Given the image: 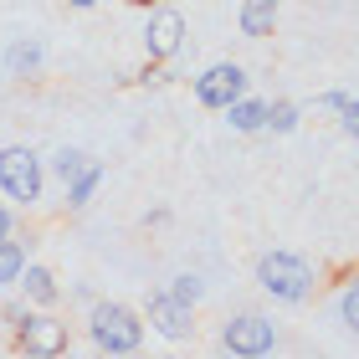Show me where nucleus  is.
I'll return each mask as SVG.
<instances>
[{
    "label": "nucleus",
    "instance_id": "obj_14",
    "mask_svg": "<svg viewBox=\"0 0 359 359\" xmlns=\"http://www.w3.org/2000/svg\"><path fill=\"white\" fill-rule=\"evenodd\" d=\"M52 170H57L62 185H67V180H77V175L88 170V154H77V149H57V154H52Z\"/></svg>",
    "mask_w": 359,
    "mask_h": 359
},
{
    "label": "nucleus",
    "instance_id": "obj_23",
    "mask_svg": "<svg viewBox=\"0 0 359 359\" xmlns=\"http://www.w3.org/2000/svg\"><path fill=\"white\" fill-rule=\"evenodd\" d=\"M144 6H165V0H144Z\"/></svg>",
    "mask_w": 359,
    "mask_h": 359
},
{
    "label": "nucleus",
    "instance_id": "obj_13",
    "mask_svg": "<svg viewBox=\"0 0 359 359\" xmlns=\"http://www.w3.org/2000/svg\"><path fill=\"white\" fill-rule=\"evenodd\" d=\"M21 267H26V252L15 247V241L0 236V283H15V277H21Z\"/></svg>",
    "mask_w": 359,
    "mask_h": 359
},
{
    "label": "nucleus",
    "instance_id": "obj_4",
    "mask_svg": "<svg viewBox=\"0 0 359 359\" xmlns=\"http://www.w3.org/2000/svg\"><path fill=\"white\" fill-rule=\"evenodd\" d=\"M241 93H247V72H241L236 62H216V67H205L195 77V97H201L205 108H231Z\"/></svg>",
    "mask_w": 359,
    "mask_h": 359
},
{
    "label": "nucleus",
    "instance_id": "obj_22",
    "mask_svg": "<svg viewBox=\"0 0 359 359\" xmlns=\"http://www.w3.org/2000/svg\"><path fill=\"white\" fill-rule=\"evenodd\" d=\"M72 6H77V11H88V6H97V0H72Z\"/></svg>",
    "mask_w": 359,
    "mask_h": 359
},
{
    "label": "nucleus",
    "instance_id": "obj_2",
    "mask_svg": "<svg viewBox=\"0 0 359 359\" xmlns=\"http://www.w3.org/2000/svg\"><path fill=\"white\" fill-rule=\"evenodd\" d=\"M257 283L283 303H303L308 287H313V267H308L303 257H292V252H267L262 262H257Z\"/></svg>",
    "mask_w": 359,
    "mask_h": 359
},
{
    "label": "nucleus",
    "instance_id": "obj_17",
    "mask_svg": "<svg viewBox=\"0 0 359 359\" xmlns=\"http://www.w3.org/2000/svg\"><path fill=\"white\" fill-rule=\"evenodd\" d=\"M339 318L359 334V287H344V292H339Z\"/></svg>",
    "mask_w": 359,
    "mask_h": 359
},
{
    "label": "nucleus",
    "instance_id": "obj_19",
    "mask_svg": "<svg viewBox=\"0 0 359 359\" xmlns=\"http://www.w3.org/2000/svg\"><path fill=\"white\" fill-rule=\"evenodd\" d=\"M344 134L359 139V97H349V103H344Z\"/></svg>",
    "mask_w": 359,
    "mask_h": 359
},
{
    "label": "nucleus",
    "instance_id": "obj_16",
    "mask_svg": "<svg viewBox=\"0 0 359 359\" xmlns=\"http://www.w3.org/2000/svg\"><path fill=\"white\" fill-rule=\"evenodd\" d=\"M262 128H272V134H292V128H298V108H292V103H267V123Z\"/></svg>",
    "mask_w": 359,
    "mask_h": 359
},
{
    "label": "nucleus",
    "instance_id": "obj_3",
    "mask_svg": "<svg viewBox=\"0 0 359 359\" xmlns=\"http://www.w3.org/2000/svg\"><path fill=\"white\" fill-rule=\"evenodd\" d=\"M0 190L11 195V201H21V205H31V201H41V159L31 154V149H0Z\"/></svg>",
    "mask_w": 359,
    "mask_h": 359
},
{
    "label": "nucleus",
    "instance_id": "obj_11",
    "mask_svg": "<svg viewBox=\"0 0 359 359\" xmlns=\"http://www.w3.org/2000/svg\"><path fill=\"white\" fill-rule=\"evenodd\" d=\"M21 272H26V283H21V287H26V298H31V303H41V308H52V303H57V277L46 272V267H36V262L21 267Z\"/></svg>",
    "mask_w": 359,
    "mask_h": 359
},
{
    "label": "nucleus",
    "instance_id": "obj_18",
    "mask_svg": "<svg viewBox=\"0 0 359 359\" xmlns=\"http://www.w3.org/2000/svg\"><path fill=\"white\" fill-rule=\"evenodd\" d=\"M170 292H175V298H185V303H195V298H201V277H175Z\"/></svg>",
    "mask_w": 359,
    "mask_h": 359
},
{
    "label": "nucleus",
    "instance_id": "obj_5",
    "mask_svg": "<svg viewBox=\"0 0 359 359\" xmlns=\"http://www.w3.org/2000/svg\"><path fill=\"white\" fill-rule=\"evenodd\" d=\"M272 344H277V329L267 318H257V313H241V318H231L221 329V349H231V354H272Z\"/></svg>",
    "mask_w": 359,
    "mask_h": 359
},
{
    "label": "nucleus",
    "instance_id": "obj_7",
    "mask_svg": "<svg viewBox=\"0 0 359 359\" xmlns=\"http://www.w3.org/2000/svg\"><path fill=\"white\" fill-rule=\"evenodd\" d=\"M15 349H26V354H62L67 349V323L26 313L21 323H15Z\"/></svg>",
    "mask_w": 359,
    "mask_h": 359
},
{
    "label": "nucleus",
    "instance_id": "obj_6",
    "mask_svg": "<svg viewBox=\"0 0 359 359\" xmlns=\"http://www.w3.org/2000/svg\"><path fill=\"white\" fill-rule=\"evenodd\" d=\"M149 323L165 339H190V329H195V303L175 298V292L165 287V292H154V298H149Z\"/></svg>",
    "mask_w": 359,
    "mask_h": 359
},
{
    "label": "nucleus",
    "instance_id": "obj_21",
    "mask_svg": "<svg viewBox=\"0 0 359 359\" xmlns=\"http://www.w3.org/2000/svg\"><path fill=\"white\" fill-rule=\"evenodd\" d=\"M0 236H11V216H6V210H0Z\"/></svg>",
    "mask_w": 359,
    "mask_h": 359
},
{
    "label": "nucleus",
    "instance_id": "obj_15",
    "mask_svg": "<svg viewBox=\"0 0 359 359\" xmlns=\"http://www.w3.org/2000/svg\"><path fill=\"white\" fill-rule=\"evenodd\" d=\"M6 62H11V72H36L41 67V46L36 41H15Z\"/></svg>",
    "mask_w": 359,
    "mask_h": 359
},
{
    "label": "nucleus",
    "instance_id": "obj_8",
    "mask_svg": "<svg viewBox=\"0 0 359 359\" xmlns=\"http://www.w3.org/2000/svg\"><path fill=\"white\" fill-rule=\"evenodd\" d=\"M180 36H185V21H180V11H159V15H149V31H144L149 62H170V57L180 52Z\"/></svg>",
    "mask_w": 359,
    "mask_h": 359
},
{
    "label": "nucleus",
    "instance_id": "obj_20",
    "mask_svg": "<svg viewBox=\"0 0 359 359\" xmlns=\"http://www.w3.org/2000/svg\"><path fill=\"white\" fill-rule=\"evenodd\" d=\"M344 103H349L344 93H329V97H323V108H329V113H344Z\"/></svg>",
    "mask_w": 359,
    "mask_h": 359
},
{
    "label": "nucleus",
    "instance_id": "obj_10",
    "mask_svg": "<svg viewBox=\"0 0 359 359\" xmlns=\"http://www.w3.org/2000/svg\"><path fill=\"white\" fill-rule=\"evenodd\" d=\"M226 113H231V128H241V134H257V128L267 123V103H257V97H247V93H241Z\"/></svg>",
    "mask_w": 359,
    "mask_h": 359
},
{
    "label": "nucleus",
    "instance_id": "obj_12",
    "mask_svg": "<svg viewBox=\"0 0 359 359\" xmlns=\"http://www.w3.org/2000/svg\"><path fill=\"white\" fill-rule=\"evenodd\" d=\"M97 180H103V165H93V159H88V170L77 175V180H67V205L83 210V205H88V195L97 190Z\"/></svg>",
    "mask_w": 359,
    "mask_h": 359
},
{
    "label": "nucleus",
    "instance_id": "obj_1",
    "mask_svg": "<svg viewBox=\"0 0 359 359\" xmlns=\"http://www.w3.org/2000/svg\"><path fill=\"white\" fill-rule=\"evenodd\" d=\"M88 329H93V344L103 354H134L139 339H144L139 313H134V308H123V303H93Z\"/></svg>",
    "mask_w": 359,
    "mask_h": 359
},
{
    "label": "nucleus",
    "instance_id": "obj_9",
    "mask_svg": "<svg viewBox=\"0 0 359 359\" xmlns=\"http://www.w3.org/2000/svg\"><path fill=\"white\" fill-rule=\"evenodd\" d=\"M277 26V0H241V31L247 36H272Z\"/></svg>",
    "mask_w": 359,
    "mask_h": 359
}]
</instances>
